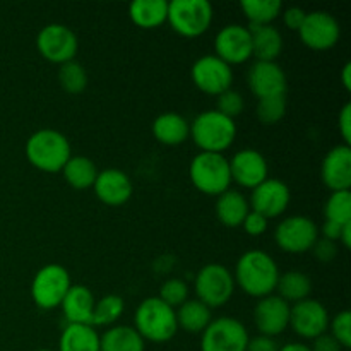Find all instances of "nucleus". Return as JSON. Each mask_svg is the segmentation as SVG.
<instances>
[{"label":"nucleus","instance_id":"32","mask_svg":"<svg viewBox=\"0 0 351 351\" xmlns=\"http://www.w3.org/2000/svg\"><path fill=\"white\" fill-rule=\"evenodd\" d=\"M240 9L249 19V26H264L273 24L283 10V3L280 0H243Z\"/></svg>","mask_w":351,"mask_h":351},{"label":"nucleus","instance_id":"25","mask_svg":"<svg viewBox=\"0 0 351 351\" xmlns=\"http://www.w3.org/2000/svg\"><path fill=\"white\" fill-rule=\"evenodd\" d=\"M215 209L221 225L228 226V228H237V226H242L243 219L249 215L250 206L242 192L228 189L218 195Z\"/></svg>","mask_w":351,"mask_h":351},{"label":"nucleus","instance_id":"11","mask_svg":"<svg viewBox=\"0 0 351 351\" xmlns=\"http://www.w3.org/2000/svg\"><path fill=\"white\" fill-rule=\"evenodd\" d=\"M319 239V228L307 216H290L280 221L274 230V240L288 254H304L312 250Z\"/></svg>","mask_w":351,"mask_h":351},{"label":"nucleus","instance_id":"13","mask_svg":"<svg viewBox=\"0 0 351 351\" xmlns=\"http://www.w3.org/2000/svg\"><path fill=\"white\" fill-rule=\"evenodd\" d=\"M298 34L305 47L322 51L329 50L338 43L341 36V27L332 14L326 10H312L305 16Z\"/></svg>","mask_w":351,"mask_h":351},{"label":"nucleus","instance_id":"3","mask_svg":"<svg viewBox=\"0 0 351 351\" xmlns=\"http://www.w3.org/2000/svg\"><path fill=\"white\" fill-rule=\"evenodd\" d=\"M202 153L223 154L237 137V123L218 110H206L191 122V136Z\"/></svg>","mask_w":351,"mask_h":351},{"label":"nucleus","instance_id":"31","mask_svg":"<svg viewBox=\"0 0 351 351\" xmlns=\"http://www.w3.org/2000/svg\"><path fill=\"white\" fill-rule=\"evenodd\" d=\"M278 297L283 298L288 304H297V302L311 298L312 291V281L302 271H287V273L280 274V280L276 285Z\"/></svg>","mask_w":351,"mask_h":351},{"label":"nucleus","instance_id":"23","mask_svg":"<svg viewBox=\"0 0 351 351\" xmlns=\"http://www.w3.org/2000/svg\"><path fill=\"white\" fill-rule=\"evenodd\" d=\"M252 38V57L259 62H276L283 51V36L273 24L247 26Z\"/></svg>","mask_w":351,"mask_h":351},{"label":"nucleus","instance_id":"24","mask_svg":"<svg viewBox=\"0 0 351 351\" xmlns=\"http://www.w3.org/2000/svg\"><path fill=\"white\" fill-rule=\"evenodd\" d=\"M153 136L165 146H178L191 136V123L180 113H161L153 122Z\"/></svg>","mask_w":351,"mask_h":351},{"label":"nucleus","instance_id":"20","mask_svg":"<svg viewBox=\"0 0 351 351\" xmlns=\"http://www.w3.org/2000/svg\"><path fill=\"white\" fill-rule=\"evenodd\" d=\"M322 184L331 192L350 191L351 187V146L338 144L328 151L321 165Z\"/></svg>","mask_w":351,"mask_h":351},{"label":"nucleus","instance_id":"9","mask_svg":"<svg viewBox=\"0 0 351 351\" xmlns=\"http://www.w3.org/2000/svg\"><path fill=\"white\" fill-rule=\"evenodd\" d=\"M36 48L45 60L62 65L65 62L75 60L79 48L77 34L65 24H47L38 33Z\"/></svg>","mask_w":351,"mask_h":351},{"label":"nucleus","instance_id":"50","mask_svg":"<svg viewBox=\"0 0 351 351\" xmlns=\"http://www.w3.org/2000/svg\"><path fill=\"white\" fill-rule=\"evenodd\" d=\"M34 351H53V350H45V348H41V350H34Z\"/></svg>","mask_w":351,"mask_h":351},{"label":"nucleus","instance_id":"41","mask_svg":"<svg viewBox=\"0 0 351 351\" xmlns=\"http://www.w3.org/2000/svg\"><path fill=\"white\" fill-rule=\"evenodd\" d=\"M312 252H314V256L321 263H331L338 256V245H336V242H331V240H326L319 237L315 240L314 247H312Z\"/></svg>","mask_w":351,"mask_h":351},{"label":"nucleus","instance_id":"44","mask_svg":"<svg viewBox=\"0 0 351 351\" xmlns=\"http://www.w3.org/2000/svg\"><path fill=\"white\" fill-rule=\"evenodd\" d=\"M245 351H280V346L274 338L259 335L256 338H249Z\"/></svg>","mask_w":351,"mask_h":351},{"label":"nucleus","instance_id":"49","mask_svg":"<svg viewBox=\"0 0 351 351\" xmlns=\"http://www.w3.org/2000/svg\"><path fill=\"white\" fill-rule=\"evenodd\" d=\"M280 351H312L311 346L304 345V343H287V345L280 346Z\"/></svg>","mask_w":351,"mask_h":351},{"label":"nucleus","instance_id":"46","mask_svg":"<svg viewBox=\"0 0 351 351\" xmlns=\"http://www.w3.org/2000/svg\"><path fill=\"white\" fill-rule=\"evenodd\" d=\"M345 225H338V223L332 221H324V225L319 230V235H322V239L331 240V242H339V237H341V230Z\"/></svg>","mask_w":351,"mask_h":351},{"label":"nucleus","instance_id":"34","mask_svg":"<svg viewBox=\"0 0 351 351\" xmlns=\"http://www.w3.org/2000/svg\"><path fill=\"white\" fill-rule=\"evenodd\" d=\"M58 84L69 95H81L88 88V72L77 60L65 62L58 69Z\"/></svg>","mask_w":351,"mask_h":351},{"label":"nucleus","instance_id":"19","mask_svg":"<svg viewBox=\"0 0 351 351\" xmlns=\"http://www.w3.org/2000/svg\"><path fill=\"white\" fill-rule=\"evenodd\" d=\"M228 163L232 182H237L250 191L269 178V165L264 154L257 149L247 147V149L239 151L233 154L232 160H228Z\"/></svg>","mask_w":351,"mask_h":351},{"label":"nucleus","instance_id":"33","mask_svg":"<svg viewBox=\"0 0 351 351\" xmlns=\"http://www.w3.org/2000/svg\"><path fill=\"white\" fill-rule=\"evenodd\" d=\"M125 311V302L119 295H105L103 298L96 300L93 308L91 326H113Z\"/></svg>","mask_w":351,"mask_h":351},{"label":"nucleus","instance_id":"10","mask_svg":"<svg viewBox=\"0 0 351 351\" xmlns=\"http://www.w3.org/2000/svg\"><path fill=\"white\" fill-rule=\"evenodd\" d=\"M249 338L247 328L239 319H213L202 331L201 351H245Z\"/></svg>","mask_w":351,"mask_h":351},{"label":"nucleus","instance_id":"29","mask_svg":"<svg viewBox=\"0 0 351 351\" xmlns=\"http://www.w3.org/2000/svg\"><path fill=\"white\" fill-rule=\"evenodd\" d=\"M175 315H177L178 329H184V331L192 332V335H202V331L213 321L211 308L202 304L201 300H197V298L184 302L178 307V311H175Z\"/></svg>","mask_w":351,"mask_h":351},{"label":"nucleus","instance_id":"12","mask_svg":"<svg viewBox=\"0 0 351 351\" xmlns=\"http://www.w3.org/2000/svg\"><path fill=\"white\" fill-rule=\"evenodd\" d=\"M192 82L201 93L209 96H219L232 89L233 71L226 62L216 55H204L192 65Z\"/></svg>","mask_w":351,"mask_h":351},{"label":"nucleus","instance_id":"8","mask_svg":"<svg viewBox=\"0 0 351 351\" xmlns=\"http://www.w3.org/2000/svg\"><path fill=\"white\" fill-rule=\"evenodd\" d=\"M71 274L60 264H47L34 274L31 281V298L43 311L60 307L71 290Z\"/></svg>","mask_w":351,"mask_h":351},{"label":"nucleus","instance_id":"26","mask_svg":"<svg viewBox=\"0 0 351 351\" xmlns=\"http://www.w3.org/2000/svg\"><path fill=\"white\" fill-rule=\"evenodd\" d=\"M146 341L132 326H112L99 336V351H144Z\"/></svg>","mask_w":351,"mask_h":351},{"label":"nucleus","instance_id":"5","mask_svg":"<svg viewBox=\"0 0 351 351\" xmlns=\"http://www.w3.org/2000/svg\"><path fill=\"white\" fill-rule=\"evenodd\" d=\"M189 177L192 185L206 195H216L226 192L232 184L230 163L225 154L197 153L189 165Z\"/></svg>","mask_w":351,"mask_h":351},{"label":"nucleus","instance_id":"45","mask_svg":"<svg viewBox=\"0 0 351 351\" xmlns=\"http://www.w3.org/2000/svg\"><path fill=\"white\" fill-rule=\"evenodd\" d=\"M311 350L312 351H343V346L339 345V343L336 341L329 332H324V335L314 339Z\"/></svg>","mask_w":351,"mask_h":351},{"label":"nucleus","instance_id":"15","mask_svg":"<svg viewBox=\"0 0 351 351\" xmlns=\"http://www.w3.org/2000/svg\"><path fill=\"white\" fill-rule=\"evenodd\" d=\"M291 201V192L285 182L278 178H266L263 184L252 189L249 206L250 211L259 213L266 219L278 218L288 209Z\"/></svg>","mask_w":351,"mask_h":351},{"label":"nucleus","instance_id":"35","mask_svg":"<svg viewBox=\"0 0 351 351\" xmlns=\"http://www.w3.org/2000/svg\"><path fill=\"white\" fill-rule=\"evenodd\" d=\"M324 216L326 221L338 223V225L351 223V192H331V195H329L324 204Z\"/></svg>","mask_w":351,"mask_h":351},{"label":"nucleus","instance_id":"18","mask_svg":"<svg viewBox=\"0 0 351 351\" xmlns=\"http://www.w3.org/2000/svg\"><path fill=\"white\" fill-rule=\"evenodd\" d=\"M290 307L288 302L278 295L259 298L254 307V324L263 336L276 338L290 326Z\"/></svg>","mask_w":351,"mask_h":351},{"label":"nucleus","instance_id":"4","mask_svg":"<svg viewBox=\"0 0 351 351\" xmlns=\"http://www.w3.org/2000/svg\"><path fill=\"white\" fill-rule=\"evenodd\" d=\"M134 329L144 341L167 343L177 335V315L175 308L161 302L158 297L144 298L136 308Z\"/></svg>","mask_w":351,"mask_h":351},{"label":"nucleus","instance_id":"43","mask_svg":"<svg viewBox=\"0 0 351 351\" xmlns=\"http://www.w3.org/2000/svg\"><path fill=\"white\" fill-rule=\"evenodd\" d=\"M338 129L343 137V144L351 146V103H346L338 117Z\"/></svg>","mask_w":351,"mask_h":351},{"label":"nucleus","instance_id":"2","mask_svg":"<svg viewBox=\"0 0 351 351\" xmlns=\"http://www.w3.org/2000/svg\"><path fill=\"white\" fill-rule=\"evenodd\" d=\"M72 156L71 143L65 134L55 129H40L26 141V158L36 170L45 173L62 171Z\"/></svg>","mask_w":351,"mask_h":351},{"label":"nucleus","instance_id":"6","mask_svg":"<svg viewBox=\"0 0 351 351\" xmlns=\"http://www.w3.org/2000/svg\"><path fill=\"white\" fill-rule=\"evenodd\" d=\"M213 5L208 0H173L168 2L167 21L175 33L184 38H197L211 27Z\"/></svg>","mask_w":351,"mask_h":351},{"label":"nucleus","instance_id":"40","mask_svg":"<svg viewBox=\"0 0 351 351\" xmlns=\"http://www.w3.org/2000/svg\"><path fill=\"white\" fill-rule=\"evenodd\" d=\"M243 230H245L247 235L250 237H261L266 233L267 226H269V219H266L264 216H261L259 213L249 211V215L245 216L242 223Z\"/></svg>","mask_w":351,"mask_h":351},{"label":"nucleus","instance_id":"1","mask_svg":"<svg viewBox=\"0 0 351 351\" xmlns=\"http://www.w3.org/2000/svg\"><path fill=\"white\" fill-rule=\"evenodd\" d=\"M280 267L276 261L264 250H249L237 261L235 285L254 298H264L276 291L280 280Z\"/></svg>","mask_w":351,"mask_h":351},{"label":"nucleus","instance_id":"7","mask_svg":"<svg viewBox=\"0 0 351 351\" xmlns=\"http://www.w3.org/2000/svg\"><path fill=\"white\" fill-rule=\"evenodd\" d=\"M235 287L233 273L223 264H206L195 274L194 290L197 295V300L208 305L211 311L228 304L230 298L233 297Z\"/></svg>","mask_w":351,"mask_h":351},{"label":"nucleus","instance_id":"47","mask_svg":"<svg viewBox=\"0 0 351 351\" xmlns=\"http://www.w3.org/2000/svg\"><path fill=\"white\" fill-rule=\"evenodd\" d=\"M341 81H343V86H345L346 91H351V64L350 62H346V64L343 65Z\"/></svg>","mask_w":351,"mask_h":351},{"label":"nucleus","instance_id":"14","mask_svg":"<svg viewBox=\"0 0 351 351\" xmlns=\"http://www.w3.org/2000/svg\"><path fill=\"white\" fill-rule=\"evenodd\" d=\"M329 312L324 305L314 298H305L297 302L290 307V328L295 335L304 339H312L328 332L329 328Z\"/></svg>","mask_w":351,"mask_h":351},{"label":"nucleus","instance_id":"39","mask_svg":"<svg viewBox=\"0 0 351 351\" xmlns=\"http://www.w3.org/2000/svg\"><path fill=\"white\" fill-rule=\"evenodd\" d=\"M243 105L245 103H243L242 95L239 91H235V89H228V91L221 93L218 96V106H216V110L219 113H223V115L235 120V117L243 112Z\"/></svg>","mask_w":351,"mask_h":351},{"label":"nucleus","instance_id":"36","mask_svg":"<svg viewBox=\"0 0 351 351\" xmlns=\"http://www.w3.org/2000/svg\"><path fill=\"white\" fill-rule=\"evenodd\" d=\"M287 96H274V98L257 99L256 117L264 125H274L287 115Z\"/></svg>","mask_w":351,"mask_h":351},{"label":"nucleus","instance_id":"28","mask_svg":"<svg viewBox=\"0 0 351 351\" xmlns=\"http://www.w3.org/2000/svg\"><path fill=\"white\" fill-rule=\"evenodd\" d=\"M58 351H99V335L93 326L67 324L58 339Z\"/></svg>","mask_w":351,"mask_h":351},{"label":"nucleus","instance_id":"21","mask_svg":"<svg viewBox=\"0 0 351 351\" xmlns=\"http://www.w3.org/2000/svg\"><path fill=\"white\" fill-rule=\"evenodd\" d=\"M96 197L106 206H123L130 197H132V180L125 171L119 168H106V170L98 171L95 184H93Z\"/></svg>","mask_w":351,"mask_h":351},{"label":"nucleus","instance_id":"48","mask_svg":"<svg viewBox=\"0 0 351 351\" xmlns=\"http://www.w3.org/2000/svg\"><path fill=\"white\" fill-rule=\"evenodd\" d=\"M339 242L343 243V247H345V249H350V247H351V223L343 226L341 237H339Z\"/></svg>","mask_w":351,"mask_h":351},{"label":"nucleus","instance_id":"37","mask_svg":"<svg viewBox=\"0 0 351 351\" xmlns=\"http://www.w3.org/2000/svg\"><path fill=\"white\" fill-rule=\"evenodd\" d=\"M161 302L170 305L171 308L180 307L184 302L189 300V287L184 280L180 278H170L165 281L160 288V295H158Z\"/></svg>","mask_w":351,"mask_h":351},{"label":"nucleus","instance_id":"38","mask_svg":"<svg viewBox=\"0 0 351 351\" xmlns=\"http://www.w3.org/2000/svg\"><path fill=\"white\" fill-rule=\"evenodd\" d=\"M329 335L343 346V350L351 346V314L350 311H341L329 321Z\"/></svg>","mask_w":351,"mask_h":351},{"label":"nucleus","instance_id":"22","mask_svg":"<svg viewBox=\"0 0 351 351\" xmlns=\"http://www.w3.org/2000/svg\"><path fill=\"white\" fill-rule=\"evenodd\" d=\"M95 295L84 285H72L60 304L67 324L91 326L93 308H95Z\"/></svg>","mask_w":351,"mask_h":351},{"label":"nucleus","instance_id":"27","mask_svg":"<svg viewBox=\"0 0 351 351\" xmlns=\"http://www.w3.org/2000/svg\"><path fill=\"white\" fill-rule=\"evenodd\" d=\"M167 0H136L129 5V17L143 29H154L167 23Z\"/></svg>","mask_w":351,"mask_h":351},{"label":"nucleus","instance_id":"42","mask_svg":"<svg viewBox=\"0 0 351 351\" xmlns=\"http://www.w3.org/2000/svg\"><path fill=\"white\" fill-rule=\"evenodd\" d=\"M305 16H307V12H305L302 7H288V9L283 10L285 26H287L288 29L297 31L298 33V29H300L302 24H304Z\"/></svg>","mask_w":351,"mask_h":351},{"label":"nucleus","instance_id":"17","mask_svg":"<svg viewBox=\"0 0 351 351\" xmlns=\"http://www.w3.org/2000/svg\"><path fill=\"white\" fill-rule=\"evenodd\" d=\"M247 84L257 99L287 96L288 79L278 62H259L252 64L247 74Z\"/></svg>","mask_w":351,"mask_h":351},{"label":"nucleus","instance_id":"30","mask_svg":"<svg viewBox=\"0 0 351 351\" xmlns=\"http://www.w3.org/2000/svg\"><path fill=\"white\" fill-rule=\"evenodd\" d=\"M65 182L75 191H86L91 189L98 177V170L93 160L88 156H71L65 167L62 168Z\"/></svg>","mask_w":351,"mask_h":351},{"label":"nucleus","instance_id":"16","mask_svg":"<svg viewBox=\"0 0 351 351\" xmlns=\"http://www.w3.org/2000/svg\"><path fill=\"white\" fill-rule=\"evenodd\" d=\"M216 57L232 67L252 58V38L247 26L228 24L221 27L215 38Z\"/></svg>","mask_w":351,"mask_h":351}]
</instances>
